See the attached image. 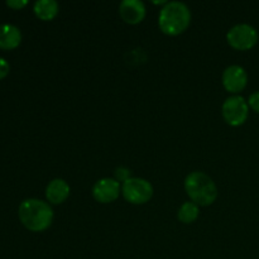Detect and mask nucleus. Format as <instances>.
Returning a JSON list of instances; mask_svg holds the SVG:
<instances>
[{"instance_id": "obj_3", "label": "nucleus", "mask_w": 259, "mask_h": 259, "mask_svg": "<svg viewBox=\"0 0 259 259\" xmlns=\"http://www.w3.org/2000/svg\"><path fill=\"white\" fill-rule=\"evenodd\" d=\"M187 195L199 206H209L217 200L218 187L210 176L200 171L191 172L185 179Z\"/></svg>"}, {"instance_id": "obj_16", "label": "nucleus", "mask_w": 259, "mask_h": 259, "mask_svg": "<svg viewBox=\"0 0 259 259\" xmlns=\"http://www.w3.org/2000/svg\"><path fill=\"white\" fill-rule=\"evenodd\" d=\"M115 175H116V179L120 180V181H124V182H125L128 179H131V172H129L128 168H124V167L116 168Z\"/></svg>"}, {"instance_id": "obj_8", "label": "nucleus", "mask_w": 259, "mask_h": 259, "mask_svg": "<svg viewBox=\"0 0 259 259\" xmlns=\"http://www.w3.org/2000/svg\"><path fill=\"white\" fill-rule=\"evenodd\" d=\"M119 194H120V185L118 180L109 179V177L96 181L93 187L94 199L101 204H110L115 201L119 197Z\"/></svg>"}, {"instance_id": "obj_13", "label": "nucleus", "mask_w": 259, "mask_h": 259, "mask_svg": "<svg viewBox=\"0 0 259 259\" xmlns=\"http://www.w3.org/2000/svg\"><path fill=\"white\" fill-rule=\"evenodd\" d=\"M199 205H196L192 201H187L181 205V207L179 210V214H177V218L184 224H191V223H194L199 218Z\"/></svg>"}, {"instance_id": "obj_1", "label": "nucleus", "mask_w": 259, "mask_h": 259, "mask_svg": "<svg viewBox=\"0 0 259 259\" xmlns=\"http://www.w3.org/2000/svg\"><path fill=\"white\" fill-rule=\"evenodd\" d=\"M22 224L30 232H43L53 222V210L50 204L38 199H27L22 201L18 210Z\"/></svg>"}, {"instance_id": "obj_10", "label": "nucleus", "mask_w": 259, "mask_h": 259, "mask_svg": "<svg viewBox=\"0 0 259 259\" xmlns=\"http://www.w3.org/2000/svg\"><path fill=\"white\" fill-rule=\"evenodd\" d=\"M70 196V186L62 179H55L46 187V197L53 205L62 204Z\"/></svg>"}, {"instance_id": "obj_11", "label": "nucleus", "mask_w": 259, "mask_h": 259, "mask_svg": "<svg viewBox=\"0 0 259 259\" xmlns=\"http://www.w3.org/2000/svg\"><path fill=\"white\" fill-rule=\"evenodd\" d=\"M22 42V32L17 25L0 24V48L14 50Z\"/></svg>"}, {"instance_id": "obj_7", "label": "nucleus", "mask_w": 259, "mask_h": 259, "mask_svg": "<svg viewBox=\"0 0 259 259\" xmlns=\"http://www.w3.org/2000/svg\"><path fill=\"white\" fill-rule=\"evenodd\" d=\"M223 85L225 90L232 94H238L245 89L248 83V73L244 67L239 65H232L223 72Z\"/></svg>"}, {"instance_id": "obj_5", "label": "nucleus", "mask_w": 259, "mask_h": 259, "mask_svg": "<svg viewBox=\"0 0 259 259\" xmlns=\"http://www.w3.org/2000/svg\"><path fill=\"white\" fill-rule=\"evenodd\" d=\"M124 199L134 205H142L148 202L153 196V186L151 182L139 177H131L123 182L121 187Z\"/></svg>"}, {"instance_id": "obj_14", "label": "nucleus", "mask_w": 259, "mask_h": 259, "mask_svg": "<svg viewBox=\"0 0 259 259\" xmlns=\"http://www.w3.org/2000/svg\"><path fill=\"white\" fill-rule=\"evenodd\" d=\"M248 105L252 110H254L255 113L259 114V91H255L248 99Z\"/></svg>"}, {"instance_id": "obj_2", "label": "nucleus", "mask_w": 259, "mask_h": 259, "mask_svg": "<svg viewBox=\"0 0 259 259\" xmlns=\"http://www.w3.org/2000/svg\"><path fill=\"white\" fill-rule=\"evenodd\" d=\"M191 12L182 2H169L159 12L158 25L164 34L179 35L189 28Z\"/></svg>"}, {"instance_id": "obj_15", "label": "nucleus", "mask_w": 259, "mask_h": 259, "mask_svg": "<svg viewBox=\"0 0 259 259\" xmlns=\"http://www.w3.org/2000/svg\"><path fill=\"white\" fill-rule=\"evenodd\" d=\"M10 71V65L5 58L0 57V80L4 77H7L8 73Z\"/></svg>"}, {"instance_id": "obj_12", "label": "nucleus", "mask_w": 259, "mask_h": 259, "mask_svg": "<svg viewBox=\"0 0 259 259\" xmlns=\"http://www.w3.org/2000/svg\"><path fill=\"white\" fill-rule=\"evenodd\" d=\"M35 15L42 20H52L58 14V3L56 0H37L33 5Z\"/></svg>"}, {"instance_id": "obj_6", "label": "nucleus", "mask_w": 259, "mask_h": 259, "mask_svg": "<svg viewBox=\"0 0 259 259\" xmlns=\"http://www.w3.org/2000/svg\"><path fill=\"white\" fill-rule=\"evenodd\" d=\"M222 113L229 125L239 126L247 121L249 115V105L243 96H230L223 104Z\"/></svg>"}, {"instance_id": "obj_4", "label": "nucleus", "mask_w": 259, "mask_h": 259, "mask_svg": "<svg viewBox=\"0 0 259 259\" xmlns=\"http://www.w3.org/2000/svg\"><path fill=\"white\" fill-rule=\"evenodd\" d=\"M258 30L247 23H239L230 28L227 33L229 46L238 51H248L258 43Z\"/></svg>"}, {"instance_id": "obj_9", "label": "nucleus", "mask_w": 259, "mask_h": 259, "mask_svg": "<svg viewBox=\"0 0 259 259\" xmlns=\"http://www.w3.org/2000/svg\"><path fill=\"white\" fill-rule=\"evenodd\" d=\"M119 14L128 24H138L146 17V5L141 0H123L119 5Z\"/></svg>"}, {"instance_id": "obj_17", "label": "nucleus", "mask_w": 259, "mask_h": 259, "mask_svg": "<svg viewBox=\"0 0 259 259\" xmlns=\"http://www.w3.org/2000/svg\"><path fill=\"white\" fill-rule=\"evenodd\" d=\"M28 4V0H7V5L12 9H22Z\"/></svg>"}]
</instances>
